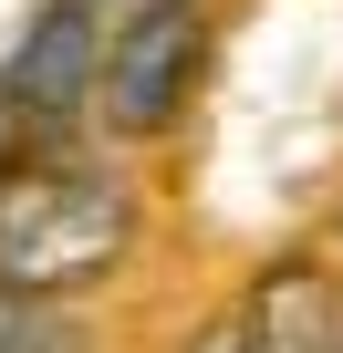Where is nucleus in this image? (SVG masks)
<instances>
[{
    "label": "nucleus",
    "instance_id": "6e6552de",
    "mask_svg": "<svg viewBox=\"0 0 343 353\" xmlns=\"http://www.w3.org/2000/svg\"><path fill=\"white\" fill-rule=\"evenodd\" d=\"M333 250H343V208H333Z\"/></svg>",
    "mask_w": 343,
    "mask_h": 353
},
{
    "label": "nucleus",
    "instance_id": "423d86ee",
    "mask_svg": "<svg viewBox=\"0 0 343 353\" xmlns=\"http://www.w3.org/2000/svg\"><path fill=\"white\" fill-rule=\"evenodd\" d=\"M188 353H239V322H208V332H198Z\"/></svg>",
    "mask_w": 343,
    "mask_h": 353
},
{
    "label": "nucleus",
    "instance_id": "39448f33",
    "mask_svg": "<svg viewBox=\"0 0 343 353\" xmlns=\"http://www.w3.org/2000/svg\"><path fill=\"white\" fill-rule=\"evenodd\" d=\"M0 353H84V322H73L52 291L0 281Z\"/></svg>",
    "mask_w": 343,
    "mask_h": 353
},
{
    "label": "nucleus",
    "instance_id": "7ed1b4c3",
    "mask_svg": "<svg viewBox=\"0 0 343 353\" xmlns=\"http://www.w3.org/2000/svg\"><path fill=\"white\" fill-rule=\"evenodd\" d=\"M94 83H104V11L42 0L11 42V63H0V114L32 135H63L73 114H94Z\"/></svg>",
    "mask_w": 343,
    "mask_h": 353
},
{
    "label": "nucleus",
    "instance_id": "f03ea898",
    "mask_svg": "<svg viewBox=\"0 0 343 353\" xmlns=\"http://www.w3.org/2000/svg\"><path fill=\"white\" fill-rule=\"evenodd\" d=\"M198 73H208V0H146L104 32V83H94V114L146 145V135H177L188 104H198Z\"/></svg>",
    "mask_w": 343,
    "mask_h": 353
},
{
    "label": "nucleus",
    "instance_id": "20e7f679",
    "mask_svg": "<svg viewBox=\"0 0 343 353\" xmlns=\"http://www.w3.org/2000/svg\"><path fill=\"white\" fill-rule=\"evenodd\" d=\"M229 322L239 353H343V260H271Z\"/></svg>",
    "mask_w": 343,
    "mask_h": 353
},
{
    "label": "nucleus",
    "instance_id": "f257e3e1",
    "mask_svg": "<svg viewBox=\"0 0 343 353\" xmlns=\"http://www.w3.org/2000/svg\"><path fill=\"white\" fill-rule=\"evenodd\" d=\"M146 239L135 176H115L104 156H21L0 166V281L21 291H104Z\"/></svg>",
    "mask_w": 343,
    "mask_h": 353
},
{
    "label": "nucleus",
    "instance_id": "0eeeda50",
    "mask_svg": "<svg viewBox=\"0 0 343 353\" xmlns=\"http://www.w3.org/2000/svg\"><path fill=\"white\" fill-rule=\"evenodd\" d=\"M84 11H115V21H125V11H146V0H84Z\"/></svg>",
    "mask_w": 343,
    "mask_h": 353
}]
</instances>
